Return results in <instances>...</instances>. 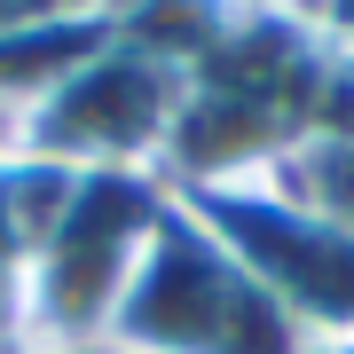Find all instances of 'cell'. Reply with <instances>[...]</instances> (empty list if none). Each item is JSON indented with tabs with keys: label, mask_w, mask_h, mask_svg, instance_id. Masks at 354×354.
Wrapping results in <instances>:
<instances>
[{
	"label": "cell",
	"mask_w": 354,
	"mask_h": 354,
	"mask_svg": "<svg viewBox=\"0 0 354 354\" xmlns=\"http://www.w3.org/2000/svg\"><path fill=\"white\" fill-rule=\"evenodd\" d=\"M330 111H346V64L330 39L307 16L236 8L181 79V118L158 174L174 197L260 189Z\"/></svg>",
	"instance_id": "obj_1"
},
{
	"label": "cell",
	"mask_w": 354,
	"mask_h": 354,
	"mask_svg": "<svg viewBox=\"0 0 354 354\" xmlns=\"http://www.w3.org/2000/svg\"><path fill=\"white\" fill-rule=\"evenodd\" d=\"M174 205L181 197L165 189V174H79L48 252L32 268L24 339L32 346H95V339H111L118 307L134 291V268L158 244V228L174 221Z\"/></svg>",
	"instance_id": "obj_2"
},
{
	"label": "cell",
	"mask_w": 354,
	"mask_h": 354,
	"mask_svg": "<svg viewBox=\"0 0 354 354\" xmlns=\"http://www.w3.org/2000/svg\"><path fill=\"white\" fill-rule=\"evenodd\" d=\"M111 339L127 354H307L197 205H174V221L142 252Z\"/></svg>",
	"instance_id": "obj_3"
},
{
	"label": "cell",
	"mask_w": 354,
	"mask_h": 354,
	"mask_svg": "<svg viewBox=\"0 0 354 354\" xmlns=\"http://www.w3.org/2000/svg\"><path fill=\"white\" fill-rule=\"evenodd\" d=\"M181 64L150 55L127 32H102L95 55L16 127V142L64 174H158L181 118Z\"/></svg>",
	"instance_id": "obj_4"
},
{
	"label": "cell",
	"mask_w": 354,
	"mask_h": 354,
	"mask_svg": "<svg viewBox=\"0 0 354 354\" xmlns=\"http://www.w3.org/2000/svg\"><path fill=\"white\" fill-rule=\"evenodd\" d=\"M197 205L205 228L252 268L268 307L291 323L307 354H346L354 346V236L330 228L276 189H221V197H181Z\"/></svg>",
	"instance_id": "obj_5"
},
{
	"label": "cell",
	"mask_w": 354,
	"mask_h": 354,
	"mask_svg": "<svg viewBox=\"0 0 354 354\" xmlns=\"http://www.w3.org/2000/svg\"><path fill=\"white\" fill-rule=\"evenodd\" d=\"M71 181L79 174H64L55 158L24 150V142L0 150V307H8V315H24L32 268H39L55 221H64V205H71Z\"/></svg>",
	"instance_id": "obj_6"
},
{
	"label": "cell",
	"mask_w": 354,
	"mask_h": 354,
	"mask_svg": "<svg viewBox=\"0 0 354 354\" xmlns=\"http://www.w3.org/2000/svg\"><path fill=\"white\" fill-rule=\"evenodd\" d=\"M260 189H276L283 205H299V213H315V221H330V228L354 236V102L330 111Z\"/></svg>",
	"instance_id": "obj_7"
},
{
	"label": "cell",
	"mask_w": 354,
	"mask_h": 354,
	"mask_svg": "<svg viewBox=\"0 0 354 354\" xmlns=\"http://www.w3.org/2000/svg\"><path fill=\"white\" fill-rule=\"evenodd\" d=\"M64 24H111V0H0V39L64 32Z\"/></svg>",
	"instance_id": "obj_8"
},
{
	"label": "cell",
	"mask_w": 354,
	"mask_h": 354,
	"mask_svg": "<svg viewBox=\"0 0 354 354\" xmlns=\"http://www.w3.org/2000/svg\"><path fill=\"white\" fill-rule=\"evenodd\" d=\"M307 24L330 39V55H339V64H354V0H315V8H307Z\"/></svg>",
	"instance_id": "obj_9"
},
{
	"label": "cell",
	"mask_w": 354,
	"mask_h": 354,
	"mask_svg": "<svg viewBox=\"0 0 354 354\" xmlns=\"http://www.w3.org/2000/svg\"><path fill=\"white\" fill-rule=\"evenodd\" d=\"M32 339H24V315H8V307H0V354H24Z\"/></svg>",
	"instance_id": "obj_10"
},
{
	"label": "cell",
	"mask_w": 354,
	"mask_h": 354,
	"mask_svg": "<svg viewBox=\"0 0 354 354\" xmlns=\"http://www.w3.org/2000/svg\"><path fill=\"white\" fill-rule=\"evenodd\" d=\"M24 354H127L118 339H95V346H24Z\"/></svg>",
	"instance_id": "obj_11"
},
{
	"label": "cell",
	"mask_w": 354,
	"mask_h": 354,
	"mask_svg": "<svg viewBox=\"0 0 354 354\" xmlns=\"http://www.w3.org/2000/svg\"><path fill=\"white\" fill-rule=\"evenodd\" d=\"M8 142H16V127H8V118H0V150H8Z\"/></svg>",
	"instance_id": "obj_12"
},
{
	"label": "cell",
	"mask_w": 354,
	"mask_h": 354,
	"mask_svg": "<svg viewBox=\"0 0 354 354\" xmlns=\"http://www.w3.org/2000/svg\"><path fill=\"white\" fill-rule=\"evenodd\" d=\"M346 102H354V64H346Z\"/></svg>",
	"instance_id": "obj_13"
}]
</instances>
